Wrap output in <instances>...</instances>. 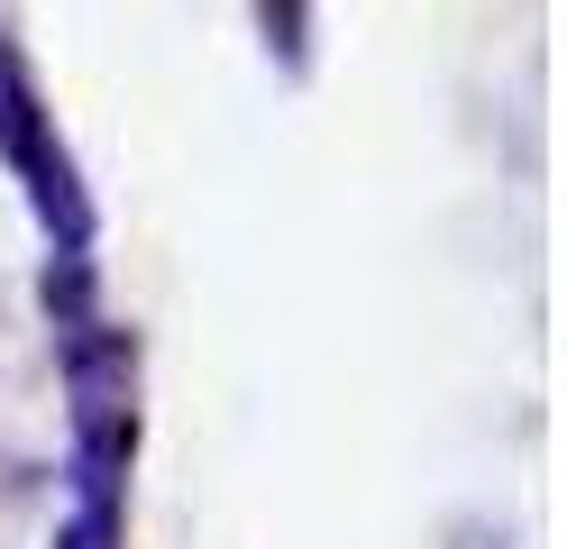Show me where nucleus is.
I'll return each instance as SVG.
<instances>
[{"mask_svg":"<svg viewBox=\"0 0 567 549\" xmlns=\"http://www.w3.org/2000/svg\"><path fill=\"white\" fill-rule=\"evenodd\" d=\"M0 156L19 165V183H28V202H38L55 247H92V202L74 183V156L55 146V129H47V110H38V92H28L19 64L0 73Z\"/></svg>","mask_w":567,"mask_h":549,"instance_id":"nucleus-1","label":"nucleus"},{"mask_svg":"<svg viewBox=\"0 0 567 549\" xmlns=\"http://www.w3.org/2000/svg\"><path fill=\"white\" fill-rule=\"evenodd\" d=\"M266 47L284 55V73H302V0H266Z\"/></svg>","mask_w":567,"mask_h":549,"instance_id":"nucleus-2","label":"nucleus"},{"mask_svg":"<svg viewBox=\"0 0 567 549\" xmlns=\"http://www.w3.org/2000/svg\"><path fill=\"white\" fill-rule=\"evenodd\" d=\"M0 73H10V55H0Z\"/></svg>","mask_w":567,"mask_h":549,"instance_id":"nucleus-3","label":"nucleus"}]
</instances>
